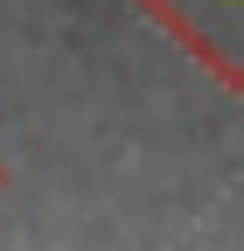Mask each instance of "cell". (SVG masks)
<instances>
[{"instance_id":"6da1fadb","label":"cell","mask_w":244,"mask_h":251,"mask_svg":"<svg viewBox=\"0 0 244 251\" xmlns=\"http://www.w3.org/2000/svg\"><path fill=\"white\" fill-rule=\"evenodd\" d=\"M161 35L244 98V0H133Z\"/></svg>"},{"instance_id":"7a4b0ae2","label":"cell","mask_w":244,"mask_h":251,"mask_svg":"<svg viewBox=\"0 0 244 251\" xmlns=\"http://www.w3.org/2000/svg\"><path fill=\"white\" fill-rule=\"evenodd\" d=\"M0 196H7V161H0Z\"/></svg>"}]
</instances>
